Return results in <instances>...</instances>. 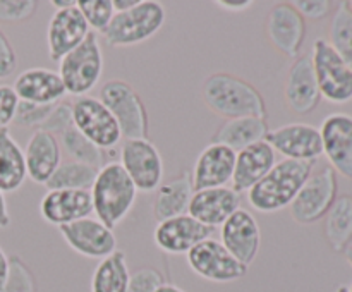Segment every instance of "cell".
Segmentation results:
<instances>
[{
	"instance_id": "1",
	"label": "cell",
	"mask_w": 352,
	"mask_h": 292,
	"mask_svg": "<svg viewBox=\"0 0 352 292\" xmlns=\"http://www.w3.org/2000/svg\"><path fill=\"white\" fill-rule=\"evenodd\" d=\"M201 96L206 106L223 119L258 117L267 119L268 110L256 86L230 72H213L205 79Z\"/></svg>"
},
{
	"instance_id": "2",
	"label": "cell",
	"mask_w": 352,
	"mask_h": 292,
	"mask_svg": "<svg viewBox=\"0 0 352 292\" xmlns=\"http://www.w3.org/2000/svg\"><path fill=\"white\" fill-rule=\"evenodd\" d=\"M316 161H277L270 172L246 192L251 208L260 213H275L289 208L302 184L313 174Z\"/></svg>"
},
{
	"instance_id": "3",
	"label": "cell",
	"mask_w": 352,
	"mask_h": 292,
	"mask_svg": "<svg viewBox=\"0 0 352 292\" xmlns=\"http://www.w3.org/2000/svg\"><path fill=\"white\" fill-rule=\"evenodd\" d=\"M89 194L96 218L113 230L136 205L138 189L119 161H107L96 174Z\"/></svg>"
},
{
	"instance_id": "4",
	"label": "cell",
	"mask_w": 352,
	"mask_h": 292,
	"mask_svg": "<svg viewBox=\"0 0 352 292\" xmlns=\"http://www.w3.org/2000/svg\"><path fill=\"white\" fill-rule=\"evenodd\" d=\"M167 10L164 3L155 0H140L136 7L116 12L110 24L100 33L112 48L134 47L153 38L164 27Z\"/></svg>"
},
{
	"instance_id": "5",
	"label": "cell",
	"mask_w": 352,
	"mask_h": 292,
	"mask_svg": "<svg viewBox=\"0 0 352 292\" xmlns=\"http://www.w3.org/2000/svg\"><path fill=\"white\" fill-rule=\"evenodd\" d=\"M57 72L67 95L76 98L89 95L103 74V52L98 34L91 31L79 47L60 58Z\"/></svg>"
},
{
	"instance_id": "6",
	"label": "cell",
	"mask_w": 352,
	"mask_h": 292,
	"mask_svg": "<svg viewBox=\"0 0 352 292\" xmlns=\"http://www.w3.org/2000/svg\"><path fill=\"white\" fill-rule=\"evenodd\" d=\"M98 100L120 127L122 139H141L148 134V112L143 100L129 82L110 79L100 88Z\"/></svg>"
},
{
	"instance_id": "7",
	"label": "cell",
	"mask_w": 352,
	"mask_h": 292,
	"mask_svg": "<svg viewBox=\"0 0 352 292\" xmlns=\"http://www.w3.org/2000/svg\"><path fill=\"white\" fill-rule=\"evenodd\" d=\"M311 62L322 98L339 105L351 102L352 69L325 38H318L313 45Z\"/></svg>"
},
{
	"instance_id": "8",
	"label": "cell",
	"mask_w": 352,
	"mask_h": 292,
	"mask_svg": "<svg viewBox=\"0 0 352 292\" xmlns=\"http://www.w3.org/2000/svg\"><path fill=\"white\" fill-rule=\"evenodd\" d=\"M337 191H339V181L332 167H323L322 170L309 175L289 206L294 222L301 225H311L322 220L337 199Z\"/></svg>"
},
{
	"instance_id": "9",
	"label": "cell",
	"mask_w": 352,
	"mask_h": 292,
	"mask_svg": "<svg viewBox=\"0 0 352 292\" xmlns=\"http://www.w3.org/2000/svg\"><path fill=\"white\" fill-rule=\"evenodd\" d=\"M72 103V126L102 150H116L122 139L120 127L98 96H79Z\"/></svg>"
},
{
	"instance_id": "10",
	"label": "cell",
	"mask_w": 352,
	"mask_h": 292,
	"mask_svg": "<svg viewBox=\"0 0 352 292\" xmlns=\"http://www.w3.org/2000/svg\"><path fill=\"white\" fill-rule=\"evenodd\" d=\"M119 164L138 192H157L164 179V158L148 137L124 139Z\"/></svg>"
},
{
	"instance_id": "11",
	"label": "cell",
	"mask_w": 352,
	"mask_h": 292,
	"mask_svg": "<svg viewBox=\"0 0 352 292\" xmlns=\"http://www.w3.org/2000/svg\"><path fill=\"white\" fill-rule=\"evenodd\" d=\"M186 260L198 277L213 284H230L241 280L248 273V267L239 263L220 240L212 237L196 244L186 254Z\"/></svg>"
},
{
	"instance_id": "12",
	"label": "cell",
	"mask_w": 352,
	"mask_h": 292,
	"mask_svg": "<svg viewBox=\"0 0 352 292\" xmlns=\"http://www.w3.org/2000/svg\"><path fill=\"white\" fill-rule=\"evenodd\" d=\"M265 141L287 160L316 161L323 155L322 134L318 127L305 122H291L270 129Z\"/></svg>"
},
{
	"instance_id": "13",
	"label": "cell",
	"mask_w": 352,
	"mask_h": 292,
	"mask_svg": "<svg viewBox=\"0 0 352 292\" xmlns=\"http://www.w3.org/2000/svg\"><path fill=\"white\" fill-rule=\"evenodd\" d=\"M58 232L72 251L89 260H103L117 251L113 230L93 216L58 227Z\"/></svg>"
},
{
	"instance_id": "14",
	"label": "cell",
	"mask_w": 352,
	"mask_h": 292,
	"mask_svg": "<svg viewBox=\"0 0 352 292\" xmlns=\"http://www.w3.org/2000/svg\"><path fill=\"white\" fill-rule=\"evenodd\" d=\"M267 38L287 58H298L306 38V21L291 2H277L267 16Z\"/></svg>"
},
{
	"instance_id": "15",
	"label": "cell",
	"mask_w": 352,
	"mask_h": 292,
	"mask_svg": "<svg viewBox=\"0 0 352 292\" xmlns=\"http://www.w3.org/2000/svg\"><path fill=\"white\" fill-rule=\"evenodd\" d=\"M220 243L244 267L256 260L261 246L260 223L248 210L239 208L220 227Z\"/></svg>"
},
{
	"instance_id": "16",
	"label": "cell",
	"mask_w": 352,
	"mask_h": 292,
	"mask_svg": "<svg viewBox=\"0 0 352 292\" xmlns=\"http://www.w3.org/2000/svg\"><path fill=\"white\" fill-rule=\"evenodd\" d=\"M323 155L336 174L352 181V115L344 112L330 113L320 127Z\"/></svg>"
},
{
	"instance_id": "17",
	"label": "cell",
	"mask_w": 352,
	"mask_h": 292,
	"mask_svg": "<svg viewBox=\"0 0 352 292\" xmlns=\"http://www.w3.org/2000/svg\"><path fill=\"white\" fill-rule=\"evenodd\" d=\"M213 229L203 225L191 215L172 216L157 222L153 230L155 246L167 254H188L196 244L212 237Z\"/></svg>"
},
{
	"instance_id": "18",
	"label": "cell",
	"mask_w": 352,
	"mask_h": 292,
	"mask_svg": "<svg viewBox=\"0 0 352 292\" xmlns=\"http://www.w3.org/2000/svg\"><path fill=\"white\" fill-rule=\"evenodd\" d=\"M91 33L85 17L79 12L78 3L67 9H57L52 14L47 27V47L52 60L58 62L69 52L86 40Z\"/></svg>"
},
{
	"instance_id": "19",
	"label": "cell",
	"mask_w": 352,
	"mask_h": 292,
	"mask_svg": "<svg viewBox=\"0 0 352 292\" xmlns=\"http://www.w3.org/2000/svg\"><path fill=\"white\" fill-rule=\"evenodd\" d=\"M236 151L219 143H210L203 148L195 160L191 182L195 191L210 188H226L232 181Z\"/></svg>"
},
{
	"instance_id": "20",
	"label": "cell",
	"mask_w": 352,
	"mask_h": 292,
	"mask_svg": "<svg viewBox=\"0 0 352 292\" xmlns=\"http://www.w3.org/2000/svg\"><path fill=\"white\" fill-rule=\"evenodd\" d=\"M284 96L289 109L299 115L311 113L318 106L322 95L313 71L311 55H301L294 58L285 76Z\"/></svg>"
},
{
	"instance_id": "21",
	"label": "cell",
	"mask_w": 352,
	"mask_h": 292,
	"mask_svg": "<svg viewBox=\"0 0 352 292\" xmlns=\"http://www.w3.org/2000/svg\"><path fill=\"white\" fill-rule=\"evenodd\" d=\"M91 194L86 189H48L40 201V215L52 225H67L91 216Z\"/></svg>"
},
{
	"instance_id": "22",
	"label": "cell",
	"mask_w": 352,
	"mask_h": 292,
	"mask_svg": "<svg viewBox=\"0 0 352 292\" xmlns=\"http://www.w3.org/2000/svg\"><path fill=\"white\" fill-rule=\"evenodd\" d=\"M241 194L232 188H210L192 192L188 215L215 230L241 208Z\"/></svg>"
},
{
	"instance_id": "23",
	"label": "cell",
	"mask_w": 352,
	"mask_h": 292,
	"mask_svg": "<svg viewBox=\"0 0 352 292\" xmlns=\"http://www.w3.org/2000/svg\"><path fill=\"white\" fill-rule=\"evenodd\" d=\"M28 177L36 184H47L62 164V146L57 136L34 129L24 148Z\"/></svg>"
},
{
	"instance_id": "24",
	"label": "cell",
	"mask_w": 352,
	"mask_h": 292,
	"mask_svg": "<svg viewBox=\"0 0 352 292\" xmlns=\"http://www.w3.org/2000/svg\"><path fill=\"white\" fill-rule=\"evenodd\" d=\"M12 89L19 102L36 105H55L67 95L58 72L45 67H31L21 72L14 81Z\"/></svg>"
},
{
	"instance_id": "25",
	"label": "cell",
	"mask_w": 352,
	"mask_h": 292,
	"mask_svg": "<svg viewBox=\"0 0 352 292\" xmlns=\"http://www.w3.org/2000/svg\"><path fill=\"white\" fill-rule=\"evenodd\" d=\"M277 164V153L267 141H258L236 153L230 188L236 192H248Z\"/></svg>"
},
{
	"instance_id": "26",
	"label": "cell",
	"mask_w": 352,
	"mask_h": 292,
	"mask_svg": "<svg viewBox=\"0 0 352 292\" xmlns=\"http://www.w3.org/2000/svg\"><path fill=\"white\" fill-rule=\"evenodd\" d=\"M191 172L184 170L179 177L172 179L167 184H162L157 189L153 201V216L157 222L172 218V216L188 213L189 201L192 198Z\"/></svg>"
},
{
	"instance_id": "27",
	"label": "cell",
	"mask_w": 352,
	"mask_h": 292,
	"mask_svg": "<svg viewBox=\"0 0 352 292\" xmlns=\"http://www.w3.org/2000/svg\"><path fill=\"white\" fill-rule=\"evenodd\" d=\"M267 119L258 117H241V119H229L215 131L212 136V143L229 146L232 151L244 150L250 144L263 141L268 133Z\"/></svg>"
},
{
	"instance_id": "28",
	"label": "cell",
	"mask_w": 352,
	"mask_h": 292,
	"mask_svg": "<svg viewBox=\"0 0 352 292\" xmlns=\"http://www.w3.org/2000/svg\"><path fill=\"white\" fill-rule=\"evenodd\" d=\"M28 179L24 150L17 144L9 129L0 131V191L14 192Z\"/></svg>"
},
{
	"instance_id": "29",
	"label": "cell",
	"mask_w": 352,
	"mask_h": 292,
	"mask_svg": "<svg viewBox=\"0 0 352 292\" xmlns=\"http://www.w3.org/2000/svg\"><path fill=\"white\" fill-rule=\"evenodd\" d=\"M325 239L332 251L344 253L352 244V196H337L325 215Z\"/></svg>"
},
{
	"instance_id": "30",
	"label": "cell",
	"mask_w": 352,
	"mask_h": 292,
	"mask_svg": "<svg viewBox=\"0 0 352 292\" xmlns=\"http://www.w3.org/2000/svg\"><path fill=\"white\" fill-rule=\"evenodd\" d=\"M131 271L124 251H113L98 261L91 275V292H126Z\"/></svg>"
},
{
	"instance_id": "31",
	"label": "cell",
	"mask_w": 352,
	"mask_h": 292,
	"mask_svg": "<svg viewBox=\"0 0 352 292\" xmlns=\"http://www.w3.org/2000/svg\"><path fill=\"white\" fill-rule=\"evenodd\" d=\"M60 146L65 151V155L69 157V160L81 161V164L91 165L95 168H102L107 164V157L109 153H112L113 150L105 151L102 148H98L96 144H93L88 137L82 136L74 126L69 127L64 134L60 136Z\"/></svg>"
},
{
	"instance_id": "32",
	"label": "cell",
	"mask_w": 352,
	"mask_h": 292,
	"mask_svg": "<svg viewBox=\"0 0 352 292\" xmlns=\"http://www.w3.org/2000/svg\"><path fill=\"white\" fill-rule=\"evenodd\" d=\"M98 168L81 161L65 160L58 165L55 174L47 182L48 189H86L89 191L95 182Z\"/></svg>"
},
{
	"instance_id": "33",
	"label": "cell",
	"mask_w": 352,
	"mask_h": 292,
	"mask_svg": "<svg viewBox=\"0 0 352 292\" xmlns=\"http://www.w3.org/2000/svg\"><path fill=\"white\" fill-rule=\"evenodd\" d=\"M327 41L352 69V10L349 2H340L337 5Z\"/></svg>"
},
{
	"instance_id": "34",
	"label": "cell",
	"mask_w": 352,
	"mask_h": 292,
	"mask_svg": "<svg viewBox=\"0 0 352 292\" xmlns=\"http://www.w3.org/2000/svg\"><path fill=\"white\" fill-rule=\"evenodd\" d=\"M78 9L85 17L89 31L96 34L103 33L116 16L112 0H79Z\"/></svg>"
},
{
	"instance_id": "35",
	"label": "cell",
	"mask_w": 352,
	"mask_h": 292,
	"mask_svg": "<svg viewBox=\"0 0 352 292\" xmlns=\"http://www.w3.org/2000/svg\"><path fill=\"white\" fill-rule=\"evenodd\" d=\"M0 292H36V278L17 254L9 256V271Z\"/></svg>"
},
{
	"instance_id": "36",
	"label": "cell",
	"mask_w": 352,
	"mask_h": 292,
	"mask_svg": "<svg viewBox=\"0 0 352 292\" xmlns=\"http://www.w3.org/2000/svg\"><path fill=\"white\" fill-rule=\"evenodd\" d=\"M55 105H57V103H55ZM55 105H36V103L19 102L16 110V117H14V124L19 127L40 129V127L47 122V119L50 117Z\"/></svg>"
},
{
	"instance_id": "37",
	"label": "cell",
	"mask_w": 352,
	"mask_h": 292,
	"mask_svg": "<svg viewBox=\"0 0 352 292\" xmlns=\"http://www.w3.org/2000/svg\"><path fill=\"white\" fill-rule=\"evenodd\" d=\"M38 9L34 0H0V23H24Z\"/></svg>"
},
{
	"instance_id": "38",
	"label": "cell",
	"mask_w": 352,
	"mask_h": 292,
	"mask_svg": "<svg viewBox=\"0 0 352 292\" xmlns=\"http://www.w3.org/2000/svg\"><path fill=\"white\" fill-rule=\"evenodd\" d=\"M165 284L164 275L153 267H143L131 273L126 292H157Z\"/></svg>"
},
{
	"instance_id": "39",
	"label": "cell",
	"mask_w": 352,
	"mask_h": 292,
	"mask_svg": "<svg viewBox=\"0 0 352 292\" xmlns=\"http://www.w3.org/2000/svg\"><path fill=\"white\" fill-rule=\"evenodd\" d=\"M72 127V103L71 102H58L55 109L52 110L50 117L40 129L54 134V136H62L65 131Z\"/></svg>"
},
{
	"instance_id": "40",
	"label": "cell",
	"mask_w": 352,
	"mask_h": 292,
	"mask_svg": "<svg viewBox=\"0 0 352 292\" xmlns=\"http://www.w3.org/2000/svg\"><path fill=\"white\" fill-rule=\"evenodd\" d=\"M294 9L302 16V19L309 21H322L332 12L333 2L330 0H296L291 2Z\"/></svg>"
},
{
	"instance_id": "41",
	"label": "cell",
	"mask_w": 352,
	"mask_h": 292,
	"mask_svg": "<svg viewBox=\"0 0 352 292\" xmlns=\"http://www.w3.org/2000/svg\"><path fill=\"white\" fill-rule=\"evenodd\" d=\"M17 105H19V98L12 86L0 85V131L7 129L14 122Z\"/></svg>"
},
{
	"instance_id": "42",
	"label": "cell",
	"mask_w": 352,
	"mask_h": 292,
	"mask_svg": "<svg viewBox=\"0 0 352 292\" xmlns=\"http://www.w3.org/2000/svg\"><path fill=\"white\" fill-rule=\"evenodd\" d=\"M17 69V54L12 43L0 30V79H7L16 72Z\"/></svg>"
},
{
	"instance_id": "43",
	"label": "cell",
	"mask_w": 352,
	"mask_h": 292,
	"mask_svg": "<svg viewBox=\"0 0 352 292\" xmlns=\"http://www.w3.org/2000/svg\"><path fill=\"white\" fill-rule=\"evenodd\" d=\"M253 0H217L215 5H219L222 10H227V12H243V10H248L251 5H253Z\"/></svg>"
},
{
	"instance_id": "44",
	"label": "cell",
	"mask_w": 352,
	"mask_h": 292,
	"mask_svg": "<svg viewBox=\"0 0 352 292\" xmlns=\"http://www.w3.org/2000/svg\"><path fill=\"white\" fill-rule=\"evenodd\" d=\"M10 225V215L9 208H7L6 194L0 191V229H7Z\"/></svg>"
},
{
	"instance_id": "45",
	"label": "cell",
	"mask_w": 352,
	"mask_h": 292,
	"mask_svg": "<svg viewBox=\"0 0 352 292\" xmlns=\"http://www.w3.org/2000/svg\"><path fill=\"white\" fill-rule=\"evenodd\" d=\"M7 271H9V256H7L6 251L0 247V291H2L3 282H6Z\"/></svg>"
},
{
	"instance_id": "46",
	"label": "cell",
	"mask_w": 352,
	"mask_h": 292,
	"mask_svg": "<svg viewBox=\"0 0 352 292\" xmlns=\"http://www.w3.org/2000/svg\"><path fill=\"white\" fill-rule=\"evenodd\" d=\"M112 3L116 12H124V10H129L133 7H136L140 3V0H112Z\"/></svg>"
},
{
	"instance_id": "47",
	"label": "cell",
	"mask_w": 352,
	"mask_h": 292,
	"mask_svg": "<svg viewBox=\"0 0 352 292\" xmlns=\"http://www.w3.org/2000/svg\"><path fill=\"white\" fill-rule=\"evenodd\" d=\"M157 292H186V291H184V289L177 287V285L167 284V282H165V284L162 285V287L157 289Z\"/></svg>"
},
{
	"instance_id": "48",
	"label": "cell",
	"mask_w": 352,
	"mask_h": 292,
	"mask_svg": "<svg viewBox=\"0 0 352 292\" xmlns=\"http://www.w3.org/2000/svg\"><path fill=\"white\" fill-rule=\"evenodd\" d=\"M78 2H74V0H54L52 2V5L57 7V9H67V7H72L76 5Z\"/></svg>"
},
{
	"instance_id": "49",
	"label": "cell",
	"mask_w": 352,
	"mask_h": 292,
	"mask_svg": "<svg viewBox=\"0 0 352 292\" xmlns=\"http://www.w3.org/2000/svg\"><path fill=\"white\" fill-rule=\"evenodd\" d=\"M342 254H344V258H346V261H347V263H349L351 267H352V244H351L349 247H347L346 251H344Z\"/></svg>"
},
{
	"instance_id": "50",
	"label": "cell",
	"mask_w": 352,
	"mask_h": 292,
	"mask_svg": "<svg viewBox=\"0 0 352 292\" xmlns=\"http://www.w3.org/2000/svg\"><path fill=\"white\" fill-rule=\"evenodd\" d=\"M336 292H349V289H347V285H340Z\"/></svg>"
},
{
	"instance_id": "51",
	"label": "cell",
	"mask_w": 352,
	"mask_h": 292,
	"mask_svg": "<svg viewBox=\"0 0 352 292\" xmlns=\"http://www.w3.org/2000/svg\"><path fill=\"white\" fill-rule=\"evenodd\" d=\"M347 289H349V292H352V282H351V285H349V287H347Z\"/></svg>"
},
{
	"instance_id": "52",
	"label": "cell",
	"mask_w": 352,
	"mask_h": 292,
	"mask_svg": "<svg viewBox=\"0 0 352 292\" xmlns=\"http://www.w3.org/2000/svg\"><path fill=\"white\" fill-rule=\"evenodd\" d=\"M349 7H351V10H352V0L349 2Z\"/></svg>"
}]
</instances>
